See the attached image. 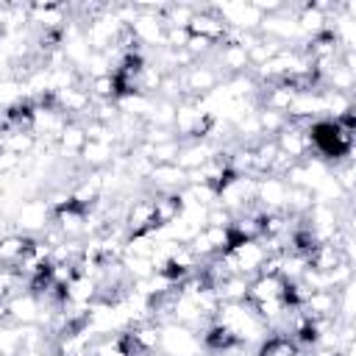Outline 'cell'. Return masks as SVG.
I'll list each match as a JSON object with an SVG mask.
<instances>
[{"mask_svg": "<svg viewBox=\"0 0 356 356\" xmlns=\"http://www.w3.org/2000/svg\"><path fill=\"white\" fill-rule=\"evenodd\" d=\"M214 323L222 325L236 345H259L270 328L267 323L256 314V309L248 303V300H239V303H220L217 312H214Z\"/></svg>", "mask_w": 356, "mask_h": 356, "instance_id": "1", "label": "cell"}, {"mask_svg": "<svg viewBox=\"0 0 356 356\" xmlns=\"http://www.w3.org/2000/svg\"><path fill=\"white\" fill-rule=\"evenodd\" d=\"M225 267L236 275H259L264 259H267V250H264V242L261 239H234L231 248L225 253H220Z\"/></svg>", "mask_w": 356, "mask_h": 356, "instance_id": "2", "label": "cell"}, {"mask_svg": "<svg viewBox=\"0 0 356 356\" xmlns=\"http://www.w3.org/2000/svg\"><path fill=\"white\" fill-rule=\"evenodd\" d=\"M178 78H181L184 100H192V103H200L203 97H209L222 83V72L209 61H195L192 67L178 72Z\"/></svg>", "mask_w": 356, "mask_h": 356, "instance_id": "3", "label": "cell"}, {"mask_svg": "<svg viewBox=\"0 0 356 356\" xmlns=\"http://www.w3.org/2000/svg\"><path fill=\"white\" fill-rule=\"evenodd\" d=\"M256 203V175H228L217 189V206L228 209L234 217Z\"/></svg>", "mask_w": 356, "mask_h": 356, "instance_id": "4", "label": "cell"}, {"mask_svg": "<svg viewBox=\"0 0 356 356\" xmlns=\"http://www.w3.org/2000/svg\"><path fill=\"white\" fill-rule=\"evenodd\" d=\"M200 353H203V342L197 331L178 323L159 325V356H200Z\"/></svg>", "mask_w": 356, "mask_h": 356, "instance_id": "5", "label": "cell"}, {"mask_svg": "<svg viewBox=\"0 0 356 356\" xmlns=\"http://www.w3.org/2000/svg\"><path fill=\"white\" fill-rule=\"evenodd\" d=\"M53 222V209L44 197H28L19 203V209L14 211V225H17V234H25V236H39L44 234V228Z\"/></svg>", "mask_w": 356, "mask_h": 356, "instance_id": "6", "label": "cell"}, {"mask_svg": "<svg viewBox=\"0 0 356 356\" xmlns=\"http://www.w3.org/2000/svg\"><path fill=\"white\" fill-rule=\"evenodd\" d=\"M3 309H6V323H14V325H39L42 312H44V306L39 303V298L31 289L11 295L3 303Z\"/></svg>", "mask_w": 356, "mask_h": 356, "instance_id": "7", "label": "cell"}, {"mask_svg": "<svg viewBox=\"0 0 356 356\" xmlns=\"http://www.w3.org/2000/svg\"><path fill=\"white\" fill-rule=\"evenodd\" d=\"M122 228L128 236H139V234H156V206H153V195H142L136 197L125 217H122Z\"/></svg>", "mask_w": 356, "mask_h": 356, "instance_id": "8", "label": "cell"}, {"mask_svg": "<svg viewBox=\"0 0 356 356\" xmlns=\"http://www.w3.org/2000/svg\"><path fill=\"white\" fill-rule=\"evenodd\" d=\"M289 195V184L278 175H261L256 178V206L261 211H284Z\"/></svg>", "mask_w": 356, "mask_h": 356, "instance_id": "9", "label": "cell"}, {"mask_svg": "<svg viewBox=\"0 0 356 356\" xmlns=\"http://www.w3.org/2000/svg\"><path fill=\"white\" fill-rule=\"evenodd\" d=\"M275 145L284 156H289L292 161H306L312 159V145H309V134H306V125H298V122H286V128L275 136Z\"/></svg>", "mask_w": 356, "mask_h": 356, "instance_id": "10", "label": "cell"}, {"mask_svg": "<svg viewBox=\"0 0 356 356\" xmlns=\"http://www.w3.org/2000/svg\"><path fill=\"white\" fill-rule=\"evenodd\" d=\"M222 147L209 142V139H197V142H181V153L175 159V164L184 170V172H195L200 170L206 161H211L214 156H220Z\"/></svg>", "mask_w": 356, "mask_h": 356, "instance_id": "11", "label": "cell"}, {"mask_svg": "<svg viewBox=\"0 0 356 356\" xmlns=\"http://www.w3.org/2000/svg\"><path fill=\"white\" fill-rule=\"evenodd\" d=\"M128 31H131V36H134L136 44L159 47V50L164 47V31H167V25L156 14H136V19L128 25Z\"/></svg>", "mask_w": 356, "mask_h": 356, "instance_id": "12", "label": "cell"}, {"mask_svg": "<svg viewBox=\"0 0 356 356\" xmlns=\"http://www.w3.org/2000/svg\"><path fill=\"white\" fill-rule=\"evenodd\" d=\"M186 31H189V33H195V36H206V39H211L214 44H220V42L225 39V33H228L225 22H222V19L214 14V8H211V6L197 8Z\"/></svg>", "mask_w": 356, "mask_h": 356, "instance_id": "13", "label": "cell"}, {"mask_svg": "<svg viewBox=\"0 0 356 356\" xmlns=\"http://www.w3.org/2000/svg\"><path fill=\"white\" fill-rule=\"evenodd\" d=\"M145 181L156 189V195L159 192H181L186 186V172L178 164H153Z\"/></svg>", "mask_w": 356, "mask_h": 356, "instance_id": "14", "label": "cell"}, {"mask_svg": "<svg viewBox=\"0 0 356 356\" xmlns=\"http://www.w3.org/2000/svg\"><path fill=\"white\" fill-rule=\"evenodd\" d=\"M214 56H217V64H214V67H222V70L228 72V78L250 72L248 50L239 47V44H234V42H220L217 50H214Z\"/></svg>", "mask_w": 356, "mask_h": 356, "instance_id": "15", "label": "cell"}, {"mask_svg": "<svg viewBox=\"0 0 356 356\" xmlns=\"http://www.w3.org/2000/svg\"><path fill=\"white\" fill-rule=\"evenodd\" d=\"M78 159H81V164H83V167H89V170H95V172H100V170L111 167V161L117 159V145L86 139V142H83V147H81V153H78Z\"/></svg>", "mask_w": 356, "mask_h": 356, "instance_id": "16", "label": "cell"}, {"mask_svg": "<svg viewBox=\"0 0 356 356\" xmlns=\"http://www.w3.org/2000/svg\"><path fill=\"white\" fill-rule=\"evenodd\" d=\"M286 295V281L281 275H253L248 286V303H261V300H275Z\"/></svg>", "mask_w": 356, "mask_h": 356, "instance_id": "17", "label": "cell"}, {"mask_svg": "<svg viewBox=\"0 0 356 356\" xmlns=\"http://www.w3.org/2000/svg\"><path fill=\"white\" fill-rule=\"evenodd\" d=\"M309 267L312 270H317V273H331V270H337L339 264H345L348 259H345V253L334 245V242H317L312 250H309ZM353 264V261H350Z\"/></svg>", "mask_w": 356, "mask_h": 356, "instance_id": "18", "label": "cell"}, {"mask_svg": "<svg viewBox=\"0 0 356 356\" xmlns=\"http://www.w3.org/2000/svg\"><path fill=\"white\" fill-rule=\"evenodd\" d=\"M153 206H156V231H159L178 220L184 200H181V192H159L153 195Z\"/></svg>", "mask_w": 356, "mask_h": 356, "instance_id": "19", "label": "cell"}, {"mask_svg": "<svg viewBox=\"0 0 356 356\" xmlns=\"http://www.w3.org/2000/svg\"><path fill=\"white\" fill-rule=\"evenodd\" d=\"M33 239L36 236H25V234H17V231L0 236V264L3 267H17Z\"/></svg>", "mask_w": 356, "mask_h": 356, "instance_id": "20", "label": "cell"}, {"mask_svg": "<svg viewBox=\"0 0 356 356\" xmlns=\"http://www.w3.org/2000/svg\"><path fill=\"white\" fill-rule=\"evenodd\" d=\"M248 286H250V278L234 273V275H225L222 281H217L211 289L220 303H239V300H248Z\"/></svg>", "mask_w": 356, "mask_h": 356, "instance_id": "21", "label": "cell"}, {"mask_svg": "<svg viewBox=\"0 0 356 356\" xmlns=\"http://www.w3.org/2000/svg\"><path fill=\"white\" fill-rule=\"evenodd\" d=\"M295 95H298V89L295 86H289V83H273L264 95H261V108H270V111H281V114H286L289 111V106H292V100H295Z\"/></svg>", "mask_w": 356, "mask_h": 356, "instance_id": "22", "label": "cell"}, {"mask_svg": "<svg viewBox=\"0 0 356 356\" xmlns=\"http://www.w3.org/2000/svg\"><path fill=\"white\" fill-rule=\"evenodd\" d=\"M83 142H86L83 125L70 120V122L64 125V131L58 134L56 147H58V153H61V156H78V153H81V147H83Z\"/></svg>", "mask_w": 356, "mask_h": 356, "instance_id": "23", "label": "cell"}, {"mask_svg": "<svg viewBox=\"0 0 356 356\" xmlns=\"http://www.w3.org/2000/svg\"><path fill=\"white\" fill-rule=\"evenodd\" d=\"M89 356H131L128 353V342H125V334H103V337H95L92 339V348H89Z\"/></svg>", "mask_w": 356, "mask_h": 356, "instance_id": "24", "label": "cell"}, {"mask_svg": "<svg viewBox=\"0 0 356 356\" xmlns=\"http://www.w3.org/2000/svg\"><path fill=\"white\" fill-rule=\"evenodd\" d=\"M300 348L292 342V337L284 334H267L259 345H256V356H295Z\"/></svg>", "mask_w": 356, "mask_h": 356, "instance_id": "25", "label": "cell"}, {"mask_svg": "<svg viewBox=\"0 0 356 356\" xmlns=\"http://www.w3.org/2000/svg\"><path fill=\"white\" fill-rule=\"evenodd\" d=\"M22 100H31L28 92H25L22 78H14V75L0 78V108H11V106H17Z\"/></svg>", "mask_w": 356, "mask_h": 356, "instance_id": "26", "label": "cell"}, {"mask_svg": "<svg viewBox=\"0 0 356 356\" xmlns=\"http://www.w3.org/2000/svg\"><path fill=\"white\" fill-rule=\"evenodd\" d=\"M256 120H259L261 136H267V139H275V136L286 128V122H289L286 114H281V111H270V108H261V106H256Z\"/></svg>", "mask_w": 356, "mask_h": 356, "instance_id": "27", "label": "cell"}, {"mask_svg": "<svg viewBox=\"0 0 356 356\" xmlns=\"http://www.w3.org/2000/svg\"><path fill=\"white\" fill-rule=\"evenodd\" d=\"M195 11H197V6H189V3H167L161 19L167 28H189Z\"/></svg>", "mask_w": 356, "mask_h": 356, "instance_id": "28", "label": "cell"}, {"mask_svg": "<svg viewBox=\"0 0 356 356\" xmlns=\"http://www.w3.org/2000/svg\"><path fill=\"white\" fill-rule=\"evenodd\" d=\"M89 95L92 100H117L120 95V83L117 75H100V78H89Z\"/></svg>", "mask_w": 356, "mask_h": 356, "instance_id": "29", "label": "cell"}, {"mask_svg": "<svg viewBox=\"0 0 356 356\" xmlns=\"http://www.w3.org/2000/svg\"><path fill=\"white\" fill-rule=\"evenodd\" d=\"M353 353H356V345H350V348H342L337 356H353Z\"/></svg>", "mask_w": 356, "mask_h": 356, "instance_id": "30", "label": "cell"}, {"mask_svg": "<svg viewBox=\"0 0 356 356\" xmlns=\"http://www.w3.org/2000/svg\"><path fill=\"white\" fill-rule=\"evenodd\" d=\"M39 356H61V353H58L56 348H47V350H44V353H39Z\"/></svg>", "mask_w": 356, "mask_h": 356, "instance_id": "31", "label": "cell"}]
</instances>
